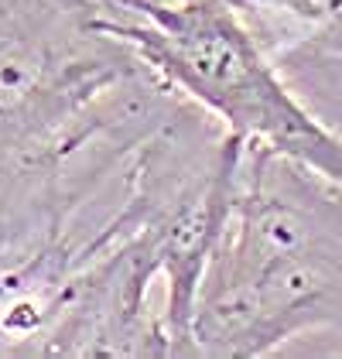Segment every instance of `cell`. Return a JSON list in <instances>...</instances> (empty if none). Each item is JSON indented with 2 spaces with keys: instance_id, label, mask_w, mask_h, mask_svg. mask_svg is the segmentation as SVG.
Masks as SVG:
<instances>
[{
  "instance_id": "obj_1",
  "label": "cell",
  "mask_w": 342,
  "mask_h": 359,
  "mask_svg": "<svg viewBox=\"0 0 342 359\" xmlns=\"http://www.w3.org/2000/svg\"><path fill=\"white\" fill-rule=\"evenodd\" d=\"M185 100L93 0H0V260L69 236Z\"/></svg>"
},
{
  "instance_id": "obj_2",
  "label": "cell",
  "mask_w": 342,
  "mask_h": 359,
  "mask_svg": "<svg viewBox=\"0 0 342 359\" xmlns=\"http://www.w3.org/2000/svg\"><path fill=\"white\" fill-rule=\"evenodd\" d=\"M342 325V189L247 144L240 195L196 304L199 356H264Z\"/></svg>"
},
{
  "instance_id": "obj_3",
  "label": "cell",
  "mask_w": 342,
  "mask_h": 359,
  "mask_svg": "<svg viewBox=\"0 0 342 359\" xmlns=\"http://www.w3.org/2000/svg\"><path fill=\"white\" fill-rule=\"evenodd\" d=\"M100 18L229 134L342 189V137L271 65L229 0H114Z\"/></svg>"
},
{
  "instance_id": "obj_4",
  "label": "cell",
  "mask_w": 342,
  "mask_h": 359,
  "mask_svg": "<svg viewBox=\"0 0 342 359\" xmlns=\"http://www.w3.org/2000/svg\"><path fill=\"white\" fill-rule=\"evenodd\" d=\"M267 14H291L308 25H329L342 18V0H254V11L247 14L250 28L260 31V21Z\"/></svg>"
}]
</instances>
